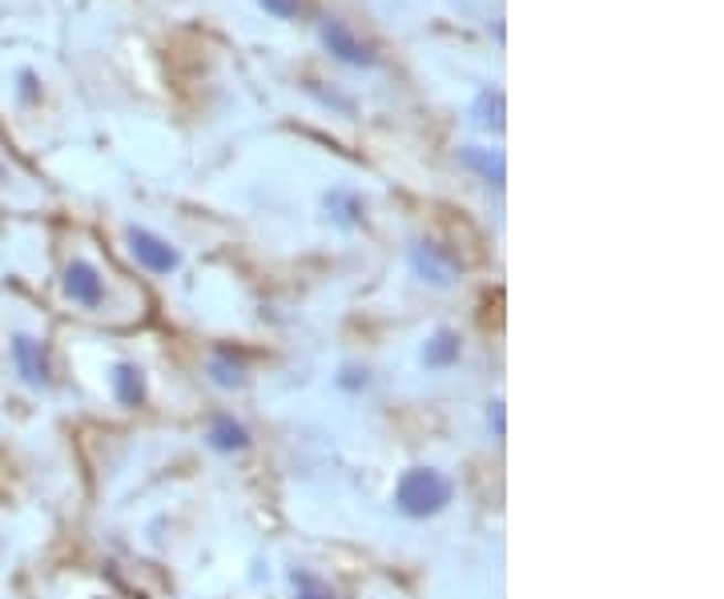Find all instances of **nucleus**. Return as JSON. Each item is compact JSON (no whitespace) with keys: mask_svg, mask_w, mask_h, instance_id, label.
<instances>
[{"mask_svg":"<svg viewBox=\"0 0 724 599\" xmlns=\"http://www.w3.org/2000/svg\"><path fill=\"white\" fill-rule=\"evenodd\" d=\"M451 495H455V487H451V479L443 471L411 466V471H402L399 487H395V507L402 515H411V519H427V515H439L451 503Z\"/></svg>","mask_w":724,"mask_h":599,"instance_id":"f257e3e1","label":"nucleus"},{"mask_svg":"<svg viewBox=\"0 0 724 599\" xmlns=\"http://www.w3.org/2000/svg\"><path fill=\"white\" fill-rule=\"evenodd\" d=\"M318 41H323L326 53L335 56V61H343V65H355V69L379 65V53H375L350 24L338 21V17H323V21H318Z\"/></svg>","mask_w":724,"mask_h":599,"instance_id":"f03ea898","label":"nucleus"},{"mask_svg":"<svg viewBox=\"0 0 724 599\" xmlns=\"http://www.w3.org/2000/svg\"><path fill=\"white\" fill-rule=\"evenodd\" d=\"M61 290H65V298L73 302V306H85V311H97L101 302H105V277H101V270L93 266V262H85V258H73L65 266V274H61Z\"/></svg>","mask_w":724,"mask_h":599,"instance_id":"7ed1b4c3","label":"nucleus"},{"mask_svg":"<svg viewBox=\"0 0 724 599\" xmlns=\"http://www.w3.org/2000/svg\"><path fill=\"white\" fill-rule=\"evenodd\" d=\"M129 250H134V258L149 270V274H174V270L181 266L178 250H174L161 233L145 230V225H134V230H129Z\"/></svg>","mask_w":724,"mask_h":599,"instance_id":"20e7f679","label":"nucleus"},{"mask_svg":"<svg viewBox=\"0 0 724 599\" xmlns=\"http://www.w3.org/2000/svg\"><path fill=\"white\" fill-rule=\"evenodd\" d=\"M12 370L29 390H45L49 387V358L45 346L36 343L33 334H17L12 338Z\"/></svg>","mask_w":724,"mask_h":599,"instance_id":"39448f33","label":"nucleus"},{"mask_svg":"<svg viewBox=\"0 0 724 599\" xmlns=\"http://www.w3.org/2000/svg\"><path fill=\"white\" fill-rule=\"evenodd\" d=\"M411 262H415V270L423 274V282H431V286H455L459 262H455L451 254H447L443 245L419 242V245L411 250Z\"/></svg>","mask_w":724,"mask_h":599,"instance_id":"423d86ee","label":"nucleus"},{"mask_svg":"<svg viewBox=\"0 0 724 599\" xmlns=\"http://www.w3.org/2000/svg\"><path fill=\"white\" fill-rule=\"evenodd\" d=\"M210 446L213 451H222V455H234V451H245L250 446V431H245L242 422L234 419V414H218V419L210 422Z\"/></svg>","mask_w":724,"mask_h":599,"instance_id":"0eeeda50","label":"nucleus"},{"mask_svg":"<svg viewBox=\"0 0 724 599\" xmlns=\"http://www.w3.org/2000/svg\"><path fill=\"white\" fill-rule=\"evenodd\" d=\"M459 355H463V338H459V330H434L431 343L423 346V362L431 370L455 367Z\"/></svg>","mask_w":724,"mask_h":599,"instance_id":"6e6552de","label":"nucleus"},{"mask_svg":"<svg viewBox=\"0 0 724 599\" xmlns=\"http://www.w3.org/2000/svg\"><path fill=\"white\" fill-rule=\"evenodd\" d=\"M113 395H117L122 407H141L145 402L141 367H134V362H117V367H113Z\"/></svg>","mask_w":724,"mask_h":599,"instance_id":"1a4fd4ad","label":"nucleus"},{"mask_svg":"<svg viewBox=\"0 0 724 599\" xmlns=\"http://www.w3.org/2000/svg\"><path fill=\"white\" fill-rule=\"evenodd\" d=\"M459 161H463L468 169H475L487 186H503V157H491L487 149L468 145V149H459Z\"/></svg>","mask_w":724,"mask_h":599,"instance_id":"9d476101","label":"nucleus"},{"mask_svg":"<svg viewBox=\"0 0 724 599\" xmlns=\"http://www.w3.org/2000/svg\"><path fill=\"white\" fill-rule=\"evenodd\" d=\"M475 122H480L483 129H495V134H500L503 129V93L500 90H483L480 97H475Z\"/></svg>","mask_w":724,"mask_h":599,"instance_id":"9b49d317","label":"nucleus"},{"mask_svg":"<svg viewBox=\"0 0 724 599\" xmlns=\"http://www.w3.org/2000/svg\"><path fill=\"white\" fill-rule=\"evenodd\" d=\"M326 206H330V213H335L343 225L363 222V201H358L350 189H335V193H326Z\"/></svg>","mask_w":724,"mask_h":599,"instance_id":"f8f14e48","label":"nucleus"},{"mask_svg":"<svg viewBox=\"0 0 724 599\" xmlns=\"http://www.w3.org/2000/svg\"><path fill=\"white\" fill-rule=\"evenodd\" d=\"M294 596L298 599H335V591H330V584L318 576H311V571H294Z\"/></svg>","mask_w":724,"mask_h":599,"instance_id":"ddd939ff","label":"nucleus"},{"mask_svg":"<svg viewBox=\"0 0 724 599\" xmlns=\"http://www.w3.org/2000/svg\"><path fill=\"white\" fill-rule=\"evenodd\" d=\"M210 378L218 382V387H245L242 367H238L234 358H225V355H218V358L210 362Z\"/></svg>","mask_w":724,"mask_h":599,"instance_id":"4468645a","label":"nucleus"},{"mask_svg":"<svg viewBox=\"0 0 724 599\" xmlns=\"http://www.w3.org/2000/svg\"><path fill=\"white\" fill-rule=\"evenodd\" d=\"M258 4H262L270 17H279V21H294L302 12V0H258Z\"/></svg>","mask_w":724,"mask_h":599,"instance_id":"2eb2a0df","label":"nucleus"},{"mask_svg":"<svg viewBox=\"0 0 724 599\" xmlns=\"http://www.w3.org/2000/svg\"><path fill=\"white\" fill-rule=\"evenodd\" d=\"M338 387H346V390H363V387H367V370L346 367V370H343V378H338Z\"/></svg>","mask_w":724,"mask_h":599,"instance_id":"dca6fc26","label":"nucleus"},{"mask_svg":"<svg viewBox=\"0 0 724 599\" xmlns=\"http://www.w3.org/2000/svg\"><path fill=\"white\" fill-rule=\"evenodd\" d=\"M21 97H24V101H33V97H36V77L29 73V69L21 73Z\"/></svg>","mask_w":724,"mask_h":599,"instance_id":"f3484780","label":"nucleus"}]
</instances>
